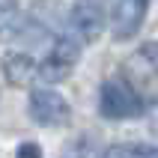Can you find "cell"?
Segmentation results:
<instances>
[{"instance_id": "cell-1", "label": "cell", "mask_w": 158, "mask_h": 158, "mask_svg": "<svg viewBox=\"0 0 158 158\" xmlns=\"http://www.w3.org/2000/svg\"><path fill=\"white\" fill-rule=\"evenodd\" d=\"M98 110L105 119H131V116H140L146 110V98L137 93V89L123 78H107L102 84V93H98Z\"/></svg>"}, {"instance_id": "cell-2", "label": "cell", "mask_w": 158, "mask_h": 158, "mask_svg": "<svg viewBox=\"0 0 158 158\" xmlns=\"http://www.w3.org/2000/svg\"><path fill=\"white\" fill-rule=\"evenodd\" d=\"M78 54H81V45L72 36H54L45 60L39 63V81H48V84L66 81L69 72L75 69V63H78Z\"/></svg>"}, {"instance_id": "cell-3", "label": "cell", "mask_w": 158, "mask_h": 158, "mask_svg": "<svg viewBox=\"0 0 158 158\" xmlns=\"http://www.w3.org/2000/svg\"><path fill=\"white\" fill-rule=\"evenodd\" d=\"M128 84H131L143 98L149 89H158V45L149 42L143 45L140 51H134V57L125 63V75H123Z\"/></svg>"}, {"instance_id": "cell-4", "label": "cell", "mask_w": 158, "mask_h": 158, "mask_svg": "<svg viewBox=\"0 0 158 158\" xmlns=\"http://www.w3.org/2000/svg\"><path fill=\"white\" fill-rule=\"evenodd\" d=\"M30 119L39 125H66L72 119V107L69 102L60 96V93H54V89H33V96H30Z\"/></svg>"}, {"instance_id": "cell-5", "label": "cell", "mask_w": 158, "mask_h": 158, "mask_svg": "<svg viewBox=\"0 0 158 158\" xmlns=\"http://www.w3.org/2000/svg\"><path fill=\"white\" fill-rule=\"evenodd\" d=\"M149 12V0H107L110 30L116 39H131Z\"/></svg>"}, {"instance_id": "cell-6", "label": "cell", "mask_w": 158, "mask_h": 158, "mask_svg": "<svg viewBox=\"0 0 158 158\" xmlns=\"http://www.w3.org/2000/svg\"><path fill=\"white\" fill-rule=\"evenodd\" d=\"M69 24L78 33V39L93 42L105 27V12L98 6V0H75V6L69 12Z\"/></svg>"}, {"instance_id": "cell-7", "label": "cell", "mask_w": 158, "mask_h": 158, "mask_svg": "<svg viewBox=\"0 0 158 158\" xmlns=\"http://www.w3.org/2000/svg\"><path fill=\"white\" fill-rule=\"evenodd\" d=\"M3 75L9 84L15 87H30L33 81H39V60H33L30 54L15 51L3 57Z\"/></svg>"}, {"instance_id": "cell-8", "label": "cell", "mask_w": 158, "mask_h": 158, "mask_svg": "<svg viewBox=\"0 0 158 158\" xmlns=\"http://www.w3.org/2000/svg\"><path fill=\"white\" fill-rule=\"evenodd\" d=\"M102 158H158V146L149 143H114Z\"/></svg>"}, {"instance_id": "cell-9", "label": "cell", "mask_w": 158, "mask_h": 158, "mask_svg": "<svg viewBox=\"0 0 158 158\" xmlns=\"http://www.w3.org/2000/svg\"><path fill=\"white\" fill-rule=\"evenodd\" d=\"M18 158H42V149L36 143H21L18 146Z\"/></svg>"}, {"instance_id": "cell-10", "label": "cell", "mask_w": 158, "mask_h": 158, "mask_svg": "<svg viewBox=\"0 0 158 158\" xmlns=\"http://www.w3.org/2000/svg\"><path fill=\"white\" fill-rule=\"evenodd\" d=\"M146 114H149V123H152V131H158V96L149 102V107H146Z\"/></svg>"}]
</instances>
